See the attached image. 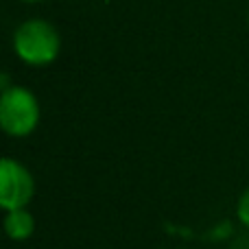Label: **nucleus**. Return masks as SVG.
I'll return each instance as SVG.
<instances>
[{
    "label": "nucleus",
    "instance_id": "f257e3e1",
    "mask_svg": "<svg viewBox=\"0 0 249 249\" xmlns=\"http://www.w3.org/2000/svg\"><path fill=\"white\" fill-rule=\"evenodd\" d=\"M13 51H16L18 59L26 66H33V68L48 66L59 57V31L51 22L39 20V18L26 20L13 33Z\"/></svg>",
    "mask_w": 249,
    "mask_h": 249
},
{
    "label": "nucleus",
    "instance_id": "f03ea898",
    "mask_svg": "<svg viewBox=\"0 0 249 249\" xmlns=\"http://www.w3.org/2000/svg\"><path fill=\"white\" fill-rule=\"evenodd\" d=\"M39 101L29 88L11 86L0 94V127L9 138H26L39 124Z\"/></svg>",
    "mask_w": 249,
    "mask_h": 249
},
{
    "label": "nucleus",
    "instance_id": "7ed1b4c3",
    "mask_svg": "<svg viewBox=\"0 0 249 249\" xmlns=\"http://www.w3.org/2000/svg\"><path fill=\"white\" fill-rule=\"evenodd\" d=\"M35 197V177L13 158L0 160V206L4 212L29 208Z\"/></svg>",
    "mask_w": 249,
    "mask_h": 249
},
{
    "label": "nucleus",
    "instance_id": "20e7f679",
    "mask_svg": "<svg viewBox=\"0 0 249 249\" xmlns=\"http://www.w3.org/2000/svg\"><path fill=\"white\" fill-rule=\"evenodd\" d=\"M4 234L11 241L22 243L29 241L35 232V216L29 212V208H18V210H9L4 214Z\"/></svg>",
    "mask_w": 249,
    "mask_h": 249
},
{
    "label": "nucleus",
    "instance_id": "39448f33",
    "mask_svg": "<svg viewBox=\"0 0 249 249\" xmlns=\"http://www.w3.org/2000/svg\"><path fill=\"white\" fill-rule=\"evenodd\" d=\"M236 219L245 230H249V186L241 193L236 201Z\"/></svg>",
    "mask_w": 249,
    "mask_h": 249
},
{
    "label": "nucleus",
    "instance_id": "423d86ee",
    "mask_svg": "<svg viewBox=\"0 0 249 249\" xmlns=\"http://www.w3.org/2000/svg\"><path fill=\"white\" fill-rule=\"evenodd\" d=\"M22 2H31V4H33V2H42V0H22Z\"/></svg>",
    "mask_w": 249,
    "mask_h": 249
}]
</instances>
